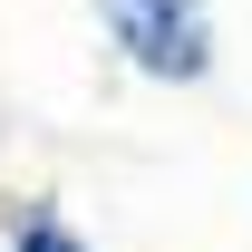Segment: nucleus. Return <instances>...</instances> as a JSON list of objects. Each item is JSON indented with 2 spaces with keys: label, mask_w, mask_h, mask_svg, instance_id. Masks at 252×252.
I'll use <instances>...</instances> for the list:
<instances>
[{
  "label": "nucleus",
  "mask_w": 252,
  "mask_h": 252,
  "mask_svg": "<svg viewBox=\"0 0 252 252\" xmlns=\"http://www.w3.org/2000/svg\"><path fill=\"white\" fill-rule=\"evenodd\" d=\"M107 20L136 49V68H156V78H194L204 68V10L194 0H107Z\"/></svg>",
  "instance_id": "obj_1"
},
{
  "label": "nucleus",
  "mask_w": 252,
  "mask_h": 252,
  "mask_svg": "<svg viewBox=\"0 0 252 252\" xmlns=\"http://www.w3.org/2000/svg\"><path fill=\"white\" fill-rule=\"evenodd\" d=\"M20 252H78V243H68L59 223H30V233H20Z\"/></svg>",
  "instance_id": "obj_2"
}]
</instances>
